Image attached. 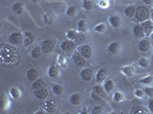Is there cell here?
<instances>
[{"label":"cell","mask_w":153,"mask_h":114,"mask_svg":"<svg viewBox=\"0 0 153 114\" xmlns=\"http://www.w3.org/2000/svg\"><path fill=\"white\" fill-rule=\"evenodd\" d=\"M21 56L15 47L9 45H2L0 47L1 64L6 67H13L20 61Z\"/></svg>","instance_id":"1"},{"label":"cell","mask_w":153,"mask_h":114,"mask_svg":"<svg viewBox=\"0 0 153 114\" xmlns=\"http://www.w3.org/2000/svg\"><path fill=\"white\" fill-rule=\"evenodd\" d=\"M150 12L149 9L146 6H139L136 8V19L139 22H143V21H146L149 19Z\"/></svg>","instance_id":"2"},{"label":"cell","mask_w":153,"mask_h":114,"mask_svg":"<svg viewBox=\"0 0 153 114\" xmlns=\"http://www.w3.org/2000/svg\"><path fill=\"white\" fill-rule=\"evenodd\" d=\"M24 40L23 36L20 32H13L9 37V41L11 44L15 46L20 45Z\"/></svg>","instance_id":"3"},{"label":"cell","mask_w":153,"mask_h":114,"mask_svg":"<svg viewBox=\"0 0 153 114\" xmlns=\"http://www.w3.org/2000/svg\"><path fill=\"white\" fill-rule=\"evenodd\" d=\"M61 48L65 52H71L76 48V43L74 40H66L61 43Z\"/></svg>","instance_id":"4"},{"label":"cell","mask_w":153,"mask_h":114,"mask_svg":"<svg viewBox=\"0 0 153 114\" xmlns=\"http://www.w3.org/2000/svg\"><path fill=\"white\" fill-rule=\"evenodd\" d=\"M41 48L44 53H51L54 49V43L51 40H45L42 42Z\"/></svg>","instance_id":"5"},{"label":"cell","mask_w":153,"mask_h":114,"mask_svg":"<svg viewBox=\"0 0 153 114\" xmlns=\"http://www.w3.org/2000/svg\"><path fill=\"white\" fill-rule=\"evenodd\" d=\"M142 27L143 28V31H144L145 34H146V36L150 37L153 33V21L148 19L146 21H143L141 24Z\"/></svg>","instance_id":"6"},{"label":"cell","mask_w":153,"mask_h":114,"mask_svg":"<svg viewBox=\"0 0 153 114\" xmlns=\"http://www.w3.org/2000/svg\"><path fill=\"white\" fill-rule=\"evenodd\" d=\"M44 107H45V110L47 111L48 113H53L56 111L57 110V104L54 100H53L52 99H49V100H46L44 104Z\"/></svg>","instance_id":"7"},{"label":"cell","mask_w":153,"mask_h":114,"mask_svg":"<svg viewBox=\"0 0 153 114\" xmlns=\"http://www.w3.org/2000/svg\"><path fill=\"white\" fill-rule=\"evenodd\" d=\"M34 95H35L37 99L42 100H44V99H45L48 96V91L44 87V88H39V89H37V90L34 91Z\"/></svg>","instance_id":"8"},{"label":"cell","mask_w":153,"mask_h":114,"mask_svg":"<svg viewBox=\"0 0 153 114\" xmlns=\"http://www.w3.org/2000/svg\"><path fill=\"white\" fill-rule=\"evenodd\" d=\"M80 54L86 59H90L93 56V49L91 46L84 45L80 49Z\"/></svg>","instance_id":"9"},{"label":"cell","mask_w":153,"mask_h":114,"mask_svg":"<svg viewBox=\"0 0 153 114\" xmlns=\"http://www.w3.org/2000/svg\"><path fill=\"white\" fill-rule=\"evenodd\" d=\"M48 75L50 78H53V79H58L61 75L59 69L54 65L51 66L48 69Z\"/></svg>","instance_id":"10"},{"label":"cell","mask_w":153,"mask_h":114,"mask_svg":"<svg viewBox=\"0 0 153 114\" xmlns=\"http://www.w3.org/2000/svg\"><path fill=\"white\" fill-rule=\"evenodd\" d=\"M87 59L84 58L83 56L80 53H76L74 56V61L76 66H79V67H83L87 63Z\"/></svg>","instance_id":"11"},{"label":"cell","mask_w":153,"mask_h":114,"mask_svg":"<svg viewBox=\"0 0 153 114\" xmlns=\"http://www.w3.org/2000/svg\"><path fill=\"white\" fill-rule=\"evenodd\" d=\"M90 29V25L87 20L81 19L78 22V31L80 33H86Z\"/></svg>","instance_id":"12"},{"label":"cell","mask_w":153,"mask_h":114,"mask_svg":"<svg viewBox=\"0 0 153 114\" xmlns=\"http://www.w3.org/2000/svg\"><path fill=\"white\" fill-rule=\"evenodd\" d=\"M109 22L111 26L114 28H119L121 26V18L118 15H112L109 18Z\"/></svg>","instance_id":"13"},{"label":"cell","mask_w":153,"mask_h":114,"mask_svg":"<svg viewBox=\"0 0 153 114\" xmlns=\"http://www.w3.org/2000/svg\"><path fill=\"white\" fill-rule=\"evenodd\" d=\"M9 101L8 100L7 97L5 96L4 93H1L0 96V109L2 110H5L9 108Z\"/></svg>","instance_id":"14"},{"label":"cell","mask_w":153,"mask_h":114,"mask_svg":"<svg viewBox=\"0 0 153 114\" xmlns=\"http://www.w3.org/2000/svg\"><path fill=\"white\" fill-rule=\"evenodd\" d=\"M93 71L89 69H84L80 72V77L84 81H91L93 78Z\"/></svg>","instance_id":"15"},{"label":"cell","mask_w":153,"mask_h":114,"mask_svg":"<svg viewBox=\"0 0 153 114\" xmlns=\"http://www.w3.org/2000/svg\"><path fill=\"white\" fill-rule=\"evenodd\" d=\"M35 36L31 32H25L24 37V43L26 46H29L35 42Z\"/></svg>","instance_id":"16"},{"label":"cell","mask_w":153,"mask_h":114,"mask_svg":"<svg viewBox=\"0 0 153 114\" xmlns=\"http://www.w3.org/2000/svg\"><path fill=\"white\" fill-rule=\"evenodd\" d=\"M133 34L138 38L144 37L146 36V34L143 31V28L141 24H137V25H135L133 27Z\"/></svg>","instance_id":"17"},{"label":"cell","mask_w":153,"mask_h":114,"mask_svg":"<svg viewBox=\"0 0 153 114\" xmlns=\"http://www.w3.org/2000/svg\"><path fill=\"white\" fill-rule=\"evenodd\" d=\"M151 47V43L147 40H142L139 43V50L143 53H146L149 51Z\"/></svg>","instance_id":"18"},{"label":"cell","mask_w":153,"mask_h":114,"mask_svg":"<svg viewBox=\"0 0 153 114\" xmlns=\"http://www.w3.org/2000/svg\"><path fill=\"white\" fill-rule=\"evenodd\" d=\"M109 51L112 54H118L120 52V50H121V46H120V43L118 42H113L110 44L109 46V48H108Z\"/></svg>","instance_id":"19"},{"label":"cell","mask_w":153,"mask_h":114,"mask_svg":"<svg viewBox=\"0 0 153 114\" xmlns=\"http://www.w3.org/2000/svg\"><path fill=\"white\" fill-rule=\"evenodd\" d=\"M44 20L48 24H54V22L57 20V17H56L55 15L51 12H47L45 16H44Z\"/></svg>","instance_id":"20"},{"label":"cell","mask_w":153,"mask_h":114,"mask_svg":"<svg viewBox=\"0 0 153 114\" xmlns=\"http://www.w3.org/2000/svg\"><path fill=\"white\" fill-rule=\"evenodd\" d=\"M27 78L29 81H35V80L38 79L39 74H38V72L37 69H28V72H27L26 74Z\"/></svg>","instance_id":"21"},{"label":"cell","mask_w":153,"mask_h":114,"mask_svg":"<svg viewBox=\"0 0 153 114\" xmlns=\"http://www.w3.org/2000/svg\"><path fill=\"white\" fill-rule=\"evenodd\" d=\"M124 13H125L126 16L129 18H133L136 16V8L134 5H130L129 7L126 8L124 10Z\"/></svg>","instance_id":"22"},{"label":"cell","mask_w":153,"mask_h":114,"mask_svg":"<svg viewBox=\"0 0 153 114\" xmlns=\"http://www.w3.org/2000/svg\"><path fill=\"white\" fill-rule=\"evenodd\" d=\"M81 100H82V96L80 94L76 93L74 94L71 96L70 97V102L71 104H73L74 106H77L81 103Z\"/></svg>","instance_id":"23"},{"label":"cell","mask_w":153,"mask_h":114,"mask_svg":"<svg viewBox=\"0 0 153 114\" xmlns=\"http://www.w3.org/2000/svg\"><path fill=\"white\" fill-rule=\"evenodd\" d=\"M122 72L124 73V75H126V76L131 77V76L134 75V74H135L136 69H135V67L132 66H127L123 68Z\"/></svg>","instance_id":"24"},{"label":"cell","mask_w":153,"mask_h":114,"mask_svg":"<svg viewBox=\"0 0 153 114\" xmlns=\"http://www.w3.org/2000/svg\"><path fill=\"white\" fill-rule=\"evenodd\" d=\"M132 113L139 114V113H149V111L146 107H143V106H135L132 107Z\"/></svg>","instance_id":"25"},{"label":"cell","mask_w":153,"mask_h":114,"mask_svg":"<svg viewBox=\"0 0 153 114\" xmlns=\"http://www.w3.org/2000/svg\"><path fill=\"white\" fill-rule=\"evenodd\" d=\"M106 75H107V72H106V70L103 69H100L97 73V75H96V79L98 82H101V81H104V79H106Z\"/></svg>","instance_id":"26"},{"label":"cell","mask_w":153,"mask_h":114,"mask_svg":"<svg viewBox=\"0 0 153 114\" xmlns=\"http://www.w3.org/2000/svg\"><path fill=\"white\" fill-rule=\"evenodd\" d=\"M45 85V82L44 80L37 79L34 81L33 84L31 85V89L33 91L37 90V89H39V88H44Z\"/></svg>","instance_id":"27"},{"label":"cell","mask_w":153,"mask_h":114,"mask_svg":"<svg viewBox=\"0 0 153 114\" xmlns=\"http://www.w3.org/2000/svg\"><path fill=\"white\" fill-rule=\"evenodd\" d=\"M42 53V48H41V47L37 46V47H34V48L32 49V50H31V56L33 59H38V58H39V57L41 56Z\"/></svg>","instance_id":"28"},{"label":"cell","mask_w":153,"mask_h":114,"mask_svg":"<svg viewBox=\"0 0 153 114\" xmlns=\"http://www.w3.org/2000/svg\"><path fill=\"white\" fill-rule=\"evenodd\" d=\"M93 92L94 94L99 96L100 98H106V94H105L104 90L103 89V88H101L100 86H95L93 89Z\"/></svg>","instance_id":"29"},{"label":"cell","mask_w":153,"mask_h":114,"mask_svg":"<svg viewBox=\"0 0 153 114\" xmlns=\"http://www.w3.org/2000/svg\"><path fill=\"white\" fill-rule=\"evenodd\" d=\"M114 82H113V80L111 79H108L105 81L104 83V89L105 91L107 92V93H110L113 90L114 88Z\"/></svg>","instance_id":"30"},{"label":"cell","mask_w":153,"mask_h":114,"mask_svg":"<svg viewBox=\"0 0 153 114\" xmlns=\"http://www.w3.org/2000/svg\"><path fill=\"white\" fill-rule=\"evenodd\" d=\"M113 100L115 102L117 103H121L123 102L125 99V96L123 93L120 91H115L114 94H113Z\"/></svg>","instance_id":"31"},{"label":"cell","mask_w":153,"mask_h":114,"mask_svg":"<svg viewBox=\"0 0 153 114\" xmlns=\"http://www.w3.org/2000/svg\"><path fill=\"white\" fill-rule=\"evenodd\" d=\"M10 95L14 99H19L21 97V91L19 90V88H16V87H13L10 89Z\"/></svg>","instance_id":"32"},{"label":"cell","mask_w":153,"mask_h":114,"mask_svg":"<svg viewBox=\"0 0 153 114\" xmlns=\"http://www.w3.org/2000/svg\"><path fill=\"white\" fill-rule=\"evenodd\" d=\"M12 10L14 11L16 13H17L18 15L22 14L23 12H24V9H23V5H22L20 2H17V3L15 4L12 7Z\"/></svg>","instance_id":"33"},{"label":"cell","mask_w":153,"mask_h":114,"mask_svg":"<svg viewBox=\"0 0 153 114\" xmlns=\"http://www.w3.org/2000/svg\"><path fill=\"white\" fill-rule=\"evenodd\" d=\"M139 82L144 85H150L153 83V76L152 75H148L145 77V78H142L141 80H139Z\"/></svg>","instance_id":"34"},{"label":"cell","mask_w":153,"mask_h":114,"mask_svg":"<svg viewBox=\"0 0 153 114\" xmlns=\"http://www.w3.org/2000/svg\"><path fill=\"white\" fill-rule=\"evenodd\" d=\"M79 33H80V32H77V31H76L75 30H71V31L68 33L67 36H68V38L69 40L75 41L76 37H77V36H78Z\"/></svg>","instance_id":"35"},{"label":"cell","mask_w":153,"mask_h":114,"mask_svg":"<svg viewBox=\"0 0 153 114\" xmlns=\"http://www.w3.org/2000/svg\"><path fill=\"white\" fill-rule=\"evenodd\" d=\"M63 87L60 85H55L52 87V91L56 95H61L63 93Z\"/></svg>","instance_id":"36"},{"label":"cell","mask_w":153,"mask_h":114,"mask_svg":"<svg viewBox=\"0 0 153 114\" xmlns=\"http://www.w3.org/2000/svg\"><path fill=\"white\" fill-rule=\"evenodd\" d=\"M106 30V26L105 24H97L95 27V31L98 33H103Z\"/></svg>","instance_id":"37"},{"label":"cell","mask_w":153,"mask_h":114,"mask_svg":"<svg viewBox=\"0 0 153 114\" xmlns=\"http://www.w3.org/2000/svg\"><path fill=\"white\" fill-rule=\"evenodd\" d=\"M84 8L86 10H91L94 8V4L90 0H84Z\"/></svg>","instance_id":"38"},{"label":"cell","mask_w":153,"mask_h":114,"mask_svg":"<svg viewBox=\"0 0 153 114\" xmlns=\"http://www.w3.org/2000/svg\"><path fill=\"white\" fill-rule=\"evenodd\" d=\"M144 91V92L146 93V94L147 96H149V97H152L153 96V88L152 87H145L143 89Z\"/></svg>","instance_id":"39"},{"label":"cell","mask_w":153,"mask_h":114,"mask_svg":"<svg viewBox=\"0 0 153 114\" xmlns=\"http://www.w3.org/2000/svg\"><path fill=\"white\" fill-rule=\"evenodd\" d=\"M76 13V9L74 6H71L67 10V14L69 16H74Z\"/></svg>","instance_id":"40"},{"label":"cell","mask_w":153,"mask_h":114,"mask_svg":"<svg viewBox=\"0 0 153 114\" xmlns=\"http://www.w3.org/2000/svg\"><path fill=\"white\" fill-rule=\"evenodd\" d=\"M99 5L103 9H106L110 6V0H100Z\"/></svg>","instance_id":"41"},{"label":"cell","mask_w":153,"mask_h":114,"mask_svg":"<svg viewBox=\"0 0 153 114\" xmlns=\"http://www.w3.org/2000/svg\"><path fill=\"white\" fill-rule=\"evenodd\" d=\"M103 113V109L100 106H96L94 107V109L92 110L93 114H100Z\"/></svg>","instance_id":"42"},{"label":"cell","mask_w":153,"mask_h":114,"mask_svg":"<svg viewBox=\"0 0 153 114\" xmlns=\"http://www.w3.org/2000/svg\"><path fill=\"white\" fill-rule=\"evenodd\" d=\"M139 65L143 68H147L149 66V61L146 58H141L139 61Z\"/></svg>","instance_id":"43"},{"label":"cell","mask_w":153,"mask_h":114,"mask_svg":"<svg viewBox=\"0 0 153 114\" xmlns=\"http://www.w3.org/2000/svg\"><path fill=\"white\" fill-rule=\"evenodd\" d=\"M146 95V93H145L143 90L138 89V90L136 91V96L137 97H139V98H144Z\"/></svg>","instance_id":"44"},{"label":"cell","mask_w":153,"mask_h":114,"mask_svg":"<svg viewBox=\"0 0 153 114\" xmlns=\"http://www.w3.org/2000/svg\"><path fill=\"white\" fill-rule=\"evenodd\" d=\"M84 40H85V37H84V34H80V32L78 36H77V37H76V40H75V42H76V43H83Z\"/></svg>","instance_id":"45"},{"label":"cell","mask_w":153,"mask_h":114,"mask_svg":"<svg viewBox=\"0 0 153 114\" xmlns=\"http://www.w3.org/2000/svg\"><path fill=\"white\" fill-rule=\"evenodd\" d=\"M58 61H59L60 64L61 65H65L67 62V59L66 57L64 56H59V58H58Z\"/></svg>","instance_id":"46"},{"label":"cell","mask_w":153,"mask_h":114,"mask_svg":"<svg viewBox=\"0 0 153 114\" xmlns=\"http://www.w3.org/2000/svg\"><path fill=\"white\" fill-rule=\"evenodd\" d=\"M149 109L152 113H153V99L150 100L149 102Z\"/></svg>","instance_id":"47"},{"label":"cell","mask_w":153,"mask_h":114,"mask_svg":"<svg viewBox=\"0 0 153 114\" xmlns=\"http://www.w3.org/2000/svg\"><path fill=\"white\" fill-rule=\"evenodd\" d=\"M152 0H143V2L146 5H149V4L152 3Z\"/></svg>","instance_id":"48"},{"label":"cell","mask_w":153,"mask_h":114,"mask_svg":"<svg viewBox=\"0 0 153 114\" xmlns=\"http://www.w3.org/2000/svg\"><path fill=\"white\" fill-rule=\"evenodd\" d=\"M82 110L83 111H81V112H80V113H82V114H85V113H87V108H86V107H84V108H83V109H82Z\"/></svg>","instance_id":"49"},{"label":"cell","mask_w":153,"mask_h":114,"mask_svg":"<svg viewBox=\"0 0 153 114\" xmlns=\"http://www.w3.org/2000/svg\"><path fill=\"white\" fill-rule=\"evenodd\" d=\"M31 1L32 2H34V3H38V2H39L40 0H31Z\"/></svg>","instance_id":"50"},{"label":"cell","mask_w":153,"mask_h":114,"mask_svg":"<svg viewBox=\"0 0 153 114\" xmlns=\"http://www.w3.org/2000/svg\"><path fill=\"white\" fill-rule=\"evenodd\" d=\"M151 37H152V41H153V33H152V34L151 35Z\"/></svg>","instance_id":"51"},{"label":"cell","mask_w":153,"mask_h":114,"mask_svg":"<svg viewBox=\"0 0 153 114\" xmlns=\"http://www.w3.org/2000/svg\"><path fill=\"white\" fill-rule=\"evenodd\" d=\"M57 1H64V0H57Z\"/></svg>","instance_id":"52"},{"label":"cell","mask_w":153,"mask_h":114,"mask_svg":"<svg viewBox=\"0 0 153 114\" xmlns=\"http://www.w3.org/2000/svg\"><path fill=\"white\" fill-rule=\"evenodd\" d=\"M152 18H153V14H152Z\"/></svg>","instance_id":"53"}]
</instances>
